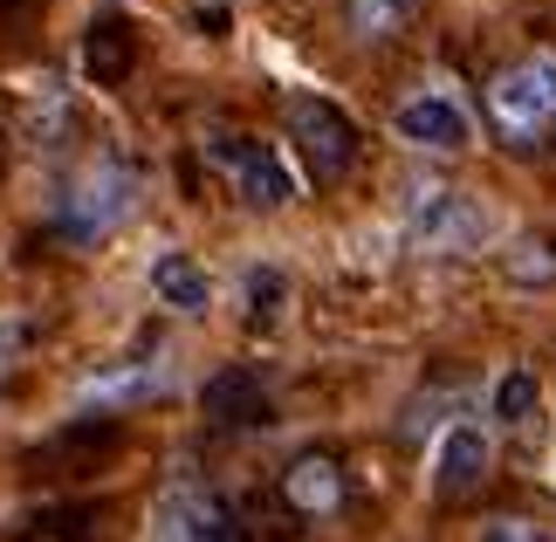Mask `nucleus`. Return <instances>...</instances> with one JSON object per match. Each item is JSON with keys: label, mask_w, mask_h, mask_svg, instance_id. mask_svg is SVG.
Wrapping results in <instances>:
<instances>
[{"label": "nucleus", "mask_w": 556, "mask_h": 542, "mask_svg": "<svg viewBox=\"0 0 556 542\" xmlns=\"http://www.w3.org/2000/svg\"><path fill=\"white\" fill-rule=\"evenodd\" d=\"M488 117H495V131H508V138H543L556 124V55L536 49V55L508 62V70L488 83Z\"/></svg>", "instance_id": "nucleus-1"}, {"label": "nucleus", "mask_w": 556, "mask_h": 542, "mask_svg": "<svg viewBox=\"0 0 556 542\" xmlns=\"http://www.w3.org/2000/svg\"><path fill=\"white\" fill-rule=\"evenodd\" d=\"M392 138L413 144V151H433V159H460L475 151V111L454 97V90H419L392 103Z\"/></svg>", "instance_id": "nucleus-2"}, {"label": "nucleus", "mask_w": 556, "mask_h": 542, "mask_svg": "<svg viewBox=\"0 0 556 542\" xmlns=\"http://www.w3.org/2000/svg\"><path fill=\"white\" fill-rule=\"evenodd\" d=\"M213 165L227 172V186L254 213H282L295 200V172L282 159V144H268V138H213Z\"/></svg>", "instance_id": "nucleus-3"}, {"label": "nucleus", "mask_w": 556, "mask_h": 542, "mask_svg": "<svg viewBox=\"0 0 556 542\" xmlns=\"http://www.w3.org/2000/svg\"><path fill=\"white\" fill-rule=\"evenodd\" d=\"M488 467H495L488 426L481 419H446L440 440H433V461H426V488H433L440 502H460V494H475L488 481Z\"/></svg>", "instance_id": "nucleus-4"}, {"label": "nucleus", "mask_w": 556, "mask_h": 542, "mask_svg": "<svg viewBox=\"0 0 556 542\" xmlns=\"http://www.w3.org/2000/svg\"><path fill=\"white\" fill-rule=\"evenodd\" d=\"M289 138L303 144V159H309L316 179H337V172H351V159H357V131L344 124V111L324 103V97H295L289 103Z\"/></svg>", "instance_id": "nucleus-5"}, {"label": "nucleus", "mask_w": 556, "mask_h": 542, "mask_svg": "<svg viewBox=\"0 0 556 542\" xmlns=\"http://www.w3.org/2000/svg\"><path fill=\"white\" fill-rule=\"evenodd\" d=\"M405 234H413L419 248H467V241H481L488 234V213L467 200V192H413V206H405Z\"/></svg>", "instance_id": "nucleus-6"}, {"label": "nucleus", "mask_w": 556, "mask_h": 542, "mask_svg": "<svg viewBox=\"0 0 556 542\" xmlns=\"http://www.w3.org/2000/svg\"><path fill=\"white\" fill-rule=\"evenodd\" d=\"M152 542H233V515L206 488H165L152 508Z\"/></svg>", "instance_id": "nucleus-7"}, {"label": "nucleus", "mask_w": 556, "mask_h": 542, "mask_svg": "<svg viewBox=\"0 0 556 542\" xmlns=\"http://www.w3.org/2000/svg\"><path fill=\"white\" fill-rule=\"evenodd\" d=\"M144 289H152V302L173 310V316H206L213 310V275L192 262L186 248H159L152 262H144Z\"/></svg>", "instance_id": "nucleus-8"}, {"label": "nucleus", "mask_w": 556, "mask_h": 542, "mask_svg": "<svg viewBox=\"0 0 556 542\" xmlns=\"http://www.w3.org/2000/svg\"><path fill=\"white\" fill-rule=\"evenodd\" d=\"M124 213H131V179H124V172H90V179H83V200L70 206V227L76 234H111Z\"/></svg>", "instance_id": "nucleus-9"}, {"label": "nucleus", "mask_w": 556, "mask_h": 542, "mask_svg": "<svg viewBox=\"0 0 556 542\" xmlns=\"http://www.w3.org/2000/svg\"><path fill=\"white\" fill-rule=\"evenodd\" d=\"M282 488H289V502L303 515H330L337 502H344V481H337V467L324 461V453H303V461L282 474Z\"/></svg>", "instance_id": "nucleus-10"}, {"label": "nucleus", "mask_w": 556, "mask_h": 542, "mask_svg": "<svg viewBox=\"0 0 556 542\" xmlns=\"http://www.w3.org/2000/svg\"><path fill=\"white\" fill-rule=\"evenodd\" d=\"M536 405H543V385H536L529 364H508V371L488 385V419H495V426H529Z\"/></svg>", "instance_id": "nucleus-11"}, {"label": "nucleus", "mask_w": 556, "mask_h": 542, "mask_svg": "<svg viewBox=\"0 0 556 542\" xmlns=\"http://www.w3.org/2000/svg\"><path fill=\"white\" fill-rule=\"evenodd\" d=\"M419 0H344V21L357 41H392L405 21H413Z\"/></svg>", "instance_id": "nucleus-12"}, {"label": "nucleus", "mask_w": 556, "mask_h": 542, "mask_svg": "<svg viewBox=\"0 0 556 542\" xmlns=\"http://www.w3.org/2000/svg\"><path fill=\"white\" fill-rule=\"evenodd\" d=\"M475 542H556V535L536 529V522H522V515H495V522H481Z\"/></svg>", "instance_id": "nucleus-13"}]
</instances>
